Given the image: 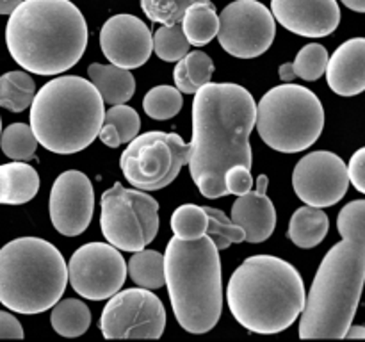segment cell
I'll use <instances>...</instances> for the list:
<instances>
[{"mask_svg": "<svg viewBox=\"0 0 365 342\" xmlns=\"http://www.w3.org/2000/svg\"><path fill=\"white\" fill-rule=\"evenodd\" d=\"M257 102L232 82H207L192 100L189 173L205 198L227 196L225 171L234 164L253 166L250 134L255 128Z\"/></svg>", "mask_w": 365, "mask_h": 342, "instance_id": "6da1fadb", "label": "cell"}, {"mask_svg": "<svg viewBox=\"0 0 365 342\" xmlns=\"http://www.w3.org/2000/svg\"><path fill=\"white\" fill-rule=\"evenodd\" d=\"M6 45L25 71L59 75L84 56L88 24L70 0H21L7 20Z\"/></svg>", "mask_w": 365, "mask_h": 342, "instance_id": "7a4b0ae2", "label": "cell"}, {"mask_svg": "<svg viewBox=\"0 0 365 342\" xmlns=\"http://www.w3.org/2000/svg\"><path fill=\"white\" fill-rule=\"evenodd\" d=\"M305 285L292 264L274 255L248 256L232 273L227 303L248 331L273 335L294 324L305 306Z\"/></svg>", "mask_w": 365, "mask_h": 342, "instance_id": "3957f363", "label": "cell"}, {"mask_svg": "<svg viewBox=\"0 0 365 342\" xmlns=\"http://www.w3.org/2000/svg\"><path fill=\"white\" fill-rule=\"evenodd\" d=\"M164 285L178 324L195 335L217 324L223 310L220 249L209 235L182 241L173 237L164 253Z\"/></svg>", "mask_w": 365, "mask_h": 342, "instance_id": "277c9868", "label": "cell"}, {"mask_svg": "<svg viewBox=\"0 0 365 342\" xmlns=\"http://www.w3.org/2000/svg\"><path fill=\"white\" fill-rule=\"evenodd\" d=\"M31 128L43 148L71 155L98 138L103 100L91 81L64 75L46 82L31 102Z\"/></svg>", "mask_w": 365, "mask_h": 342, "instance_id": "5b68a950", "label": "cell"}, {"mask_svg": "<svg viewBox=\"0 0 365 342\" xmlns=\"http://www.w3.org/2000/svg\"><path fill=\"white\" fill-rule=\"evenodd\" d=\"M365 280V241L342 239L324 255L302 310V338H344Z\"/></svg>", "mask_w": 365, "mask_h": 342, "instance_id": "8992f818", "label": "cell"}, {"mask_svg": "<svg viewBox=\"0 0 365 342\" xmlns=\"http://www.w3.org/2000/svg\"><path fill=\"white\" fill-rule=\"evenodd\" d=\"M66 284V262L52 242L18 237L0 248V303L11 312H46L63 298Z\"/></svg>", "mask_w": 365, "mask_h": 342, "instance_id": "52a82bcc", "label": "cell"}, {"mask_svg": "<svg viewBox=\"0 0 365 342\" xmlns=\"http://www.w3.org/2000/svg\"><path fill=\"white\" fill-rule=\"evenodd\" d=\"M255 128L260 139L277 152H303L323 134V103L305 86L285 82L269 89L257 103Z\"/></svg>", "mask_w": 365, "mask_h": 342, "instance_id": "ba28073f", "label": "cell"}, {"mask_svg": "<svg viewBox=\"0 0 365 342\" xmlns=\"http://www.w3.org/2000/svg\"><path fill=\"white\" fill-rule=\"evenodd\" d=\"M100 228L109 244L123 252L146 248L159 232V203L141 189L116 182L100 200Z\"/></svg>", "mask_w": 365, "mask_h": 342, "instance_id": "9c48e42d", "label": "cell"}, {"mask_svg": "<svg viewBox=\"0 0 365 342\" xmlns=\"http://www.w3.org/2000/svg\"><path fill=\"white\" fill-rule=\"evenodd\" d=\"M189 155L191 145L180 135L153 130L128 141L120 155V167L135 189L159 191L178 177Z\"/></svg>", "mask_w": 365, "mask_h": 342, "instance_id": "30bf717a", "label": "cell"}, {"mask_svg": "<svg viewBox=\"0 0 365 342\" xmlns=\"http://www.w3.org/2000/svg\"><path fill=\"white\" fill-rule=\"evenodd\" d=\"M166 321L163 301L150 289L135 287L110 296L98 326L106 338H160Z\"/></svg>", "mask_w": 365, "mask_h": 342, "instance_id": "8fae6325", "label": "cell"}, {"mask_svg": "<svg viewBox=\"0 0 365 342\" xmlns=\"http://www.w3.org/2000/svg\"><path fill=\"white\" fill-rule=\"evenodd\" d=\"M217 16V41L230 56L255 59L273 45L277 34L274 18L259 0H235Z\"/></svg>", "mask_w": 365, "mask_h": 342, "instance_id": "7c38bea8", "label": "cell"}, {"mask_svg": "<svg viewBox=\"0 0 365 342\" xmlns=\"http://www.w3.org/2000/svg\"><path fill=\"white\" fill-rule=\"evenodd\" d=\"M127 280V262L120 249L109 242H88L71 255L68 281L81 298L91 301L109 299Z\"/></svg>", "mask_w": 365, "mask_h": 342, "instance_id": "4fadbf2b", "label": "cell"}, {"mask_svg": "<svg viewBox=\"0 0 365 342\" xmlns=\"http://www.w3.org/2000/svg\"><path fill=\"white\" fill-rule=\"evenodd\" d=\"M346 162L334 152L317 150L299 159L292 171V187L305 205L331 207L348 192Z\"/></svg>", "mask_w": 365, "mask_h": 342, "instance_id": "5bb4252c", "label": "cell"}, {"mask_svg": "<svg viewBox=\"0 0 365 342\" xmlns=\"http://www.w3.org/2000/svg\"><path fill=\"white\" fill-rule=\"evenodd\" d=\"M95 210V189L88 175L78 170L61 173L50 189L48 212L53 228L66 237L81 235Z\"/></svg>", "mask_w": 365, "mask_h": 342, "instance_id": "9a60e30c", "label": "cell"}, {"mask_svg": "<svg viewBox=\"0 0 365 342\" xmlns=\"http://www.w3.org/2000/svg\"><path fill=\"white\" fill-rule=\"evenodd\" d=\"M100 48L110 64L135 70L152 56V32L148 25L134 14H114L102 25Z\"/></svg>", "mask_w": 365, "mask_h": 342, "instance_id": "2e32d148", "label": "cell"}, {"mask_svg": "<svg viewBox=\"0 0 365 342\" xmlns=\"http://www.w3.org/2000/svg\"><path fill=\"white\" fill-rule=\"evenodd\" d=\"M271 14L282 27L305 38H324L341 24L337 0H271Z\"/></svg>", "mask_w": 365, "mask_h": 342, "instance_id": "e0dca14e", "label": "cell"}, {"mask_svg": "<svg viewBox=\"0 0 365 342\" xmlns=\"http://www.w3.org/2000/svg\"><path fill=\"white\" fill-rule=\"evenodd\" d=\"M267 175H259L255 191L237 196L232 205V221L245 230V241L252 244L269 239L277 227V210L267 196Z\"/></svg>", "mask_w": 365, "mask_h": 342, "instance_id": "ac0fdd59", "label": "cell"}, {"mask_svg": "<svg viewBox=\"0 0 365 342\" xmlns=\"http://www.w3.org/2000/svg\"><path fill=\"white\" fill-rule=\"evenodd\" d=\"M327 81L334 93L355 96L365 89V39L353 38L342 43L334 56L328 57Z\"/></svg>", "mask_w": 365, "mask_h": 342, "instance_id": "d6986e66", "label": "cell"}, {"mask_svg": "<svg viewBox=\"0 0 365 342\" xmlns=\"http://www.w3.org/2000/svg\"><path fill=\"white\" fill-rule=\"evenodd\" d=\"M39 191V175L24 160L0 166V203L2 205H24L31 202Z\"/></svg>", "mask_w": 365, "mask_h": 342, "instance_id": "ffe728a7", "label": "cell"}, {"mask_svg": "<svg viewBox=\"0 0 365 342\" xmlns=\"http://www.w3.org/2000/svg\"><path fill=\"white\" fill-rule=\"evenodd\" d=\"M89 81L102 96L103 103H127L134 96L135 78L128 70L114 64L93 63L88 66Z\"/></svg>", "mask_w": 365, "mask_h": 342, "instance_id": "44dd1931", "label": "cell"}, {"mask_svg": "<svg viewBox=\"0 0 365 342\" xmlns=\"http://www.w3.org/2000/svg\"><path fill=\"white\" fill-rule=\"evenodd\" d=\"M330 219L323 209L312 205L299 207L291 216L287 228V237L294 242L298 248L309 249L316 248L327 237Z\"/></svg>", "mask_w": 365, "mask_h": 342, "instance_id": "7402d4cb", "label": "cell"}, {"mask_svg": "<svg viewBox=\"0 0 365 342\" xmlns=\"http://www.w3.org/2000/svg\"><path fill=\"white\" fill-rule=\"evenodd\" d=\"M180 25L189 45L203 46L216 38L220 16L210 0H198L185 9Z\"/></svg>", "mask_w": 365, "mask_h": 342, "instance_id": "603a6c76", "label": "cell"}, {"mask_svg": "<svg viewBox=\"0 0 365 342\" xmlns=\"http://www.w3.org/2000/svg\"><path fill=\"white\" fill-rule=\"evenodd\" d=\"M212 73L214 63L205 52L202 50L187 52L182 59L177 61V66L173 70L175 86L180 93L195 95L200 86L210 82Z\"/></svg>", "mask_w": 365, "mask_h": 342, "instance_id": "cb8c5ba5", "label": "cell"}, {"mask_svg": "<svg viewBox=\"0 0 365 342\" xmlns=\"http://www.w3.org/2000/svg\"><path fill=\"white\" fill-rule=\"evenodd\" d=\"M50 324L61 337H81L91 324V312L81 299H59L50 314Z\"/></svg>", "mask_w": 365, "mask_h": 342, "instance_id": "d4e9b609", "label": "cell"}, {"mask_svg": "<svg viewBox=\"0 0 365 342\" xmlns=\"http://www.w3.org/2000/svg\"><path fill=\"white\" fill-rule=\"evenodd\" d=\"M127 274L139 287L160 289L164 285V255L155 249H138L128 260Z\"/></svg>", "mask_w": 365, "mask_h": 342, "instance_id": "484cf974", "label": "cell"}, {"mask_svg": "<svg viewBox=\"0 0 365 342\" xmlns=\"http://www.w3.org/2000/svg\"><path fill=\"white\" fill-rule=\"evenodd\" d=\"M36 84L27 71H7L0 77V107L11 113H21L31 105Z\"/></svg>", "mask_w": 365, "mask_h": 342, "instance_id": "4316f807", "label": "cell"}, {"mask_svg": "<svg viewBox=\"0 0 365 342\" xmlns=\"http://www.w3.org/2000/svg\"><path fill=\"white\" fill-rule=\"evenodd\" d=\"M0 148L13 160H31L38 148L31 125L11 123L4 128V132H0Z\"/></svg>", "mask_w": 365, "mask_h": 342, "instance_id": "83f0119b", "label": "cell"}, {"mask_svg": "<svg viewBox=\"0 0 365 342\" xmlns=\"http://www.w3.org/2000/svg\"><path fill=\"white\" fill-rule=\"evenodd\" d=\"M182 105H184V98H182L180 91L173 86H155L150 89L143 98V109L153 120H170V118L177 116L180 113Z\"/></svg>", "mask_w": 365, "mask_h": 342, "instance_id": "f1b7e54d", "label": "cell"}, {"mask_svg": "<svg viewBox=\"0 0 365 342\" xmlns=\"http://www.w3.org/2000/svg\"><path fill=\"white\" fill-rule=\"evenodd\" d=\"M171 230L182 241H195L207 234V212L203 207L185 203L175 209L171 216Z\"/></svg>", "mask_w": 365, "mask_h": 342, "instance_id": "f546056e", "label": "cell"}, {"mask_svg": "<svg viewBox=\"0 0 365 342\" xmlns=\"http://www.w3.org/2000/svg\"><path fill=\"white\" fill-rule=\"evenodd\" d=\"M207 212V235L212 239L217 249H227L232 244L245 241V230L235 224L227 214L214 207H203Z\"/></svg>", "mask_w": 365, "mask_h": 342, "instance_id": "4dcf8cb0", "label": "cell"}, {"mask_svg": "<svg viewBox=\"0 0 365 342\" xmlns=\"http://www.w3.org/2000/svg\"><path fill=\"white\" fill-rule=\"evenodd\" d=\"M189 41L182 31L180 21L171 25H163L153 34V52L166 63H177L189 52Z\"/></svg>", "mask_w": 365, "mask_h": 342, "instance_id": "1f68e13d", "label": "cell"}, {"mask_svg": "<svg viewBox=\"0 0 365 342\" xmlns=\"http://www.w3.org/2000/svg\"><path fill=\"white\" fill-rule=\"evenodd\" d=\"M328 50L319 43H309L303 46L296 56L294 63H292V70H294L296 77L303 78V81L314 82L317 78L323 77L324 70L328 64Z\"/></svg>", "mask_w": 365, "mask_h": 342, "instance_id": "d6a6232c", "label": "cell"}, {"mask_svg": "<svg viewBox=\"0 0 365 342\" xmlns=\"http://www.w3.org/2000/svg\"><path fill=\"white\" fill-rule=\"evenodd\" d=\"M103 123L114 127L121 145L132 141L138 135L139 128H141L138 110L125 105V103H118V105H113L109 110H106L103 113Z\"/></svg>", "mask_w": 365, "mask_h": 342, "instance_id": "836d02e7", "label": "cell"}, {"mask_svg": "<svg viewBox=\"0 0 365 342\" xmlns=\"http://www.w3.org/2000/svg\"><path fill=\"white\" fill-rule=\"evenodd\" d=\"M141 9L152 21L160 25L178 24L185 9L198 0H139Z\"/></svg>", "mask_w": 365, "mask_h": 342, "instance_id": "e575fe53", "label": "cell"}, {"mask_svg": "<svg viewBox=\"0 0 365 342\" xmlns=\"http://www.w3.org/2000/svg\"><path fill=\"white\" fill-rule=\"evenodd\" d=\"M337 228L342 239L365 241V200H355L342 207L337 217Z\"/></svg>", "mask_w": 365, "mask_h": 342, "instance_id": "d590c367", "label": "cell"}, {"mask_svg": "<svg viewBox=\"0 0 365 342\" xmlns=\"http://www.w3.org/2000/svg\"><path fill=\"white\" fill-rule=\"evenodd\" d=\"M223 182L228 195L241 196L245 195V192L252 191V171H250V167L242 166V164H234V166H230L225 171Z\"/></svg>", "mask_w": 365, "mask_h": 342, "instance_id": "8d00e7d4", "label": "cell"}, {"mask_svg": "<svg viewBox=\"0 0 365 342\" xmlns=\"http://www.w3.org/2000/svg\"><path fill=\"white\" fill-rule=\"evenodd\" d=\"M348 170V178L359 192H365V150H356L355 155L351 157L349 164L346 166Z\"/></svg>", "mask_w": 365, "mask_h": 342, "instance_id": "74e56055", "label": "cell"}, {"mask_svg": "<svg viewBox=\"0 0 365 342\" xmlns=\"http://www.w3.org/2000/svg\"><path fill=\"white\" fill-rule=\"evenodd\" d=\"M24 328L20 321L9 312L0 310V338H24Z\"/></svg>", "mask_w": 365, "mask_h": 342, "instance_id": "f35d334b", "label": "cell"}, {"mask_svg": "<svg viewBox=\"0 0 365 342\" xmlns=\"http://www.w3.org/2000/svg\"><path fill=\"white\" fill-rule=\"evenodd\" d=\"M98 138L102 139L103 145L109 146V148H118V146L121 145L120 138H118V132L114 130V127H110V125L107 123H102V127H100V132H98Z\"/></svg>", "mask_w": 365, "mask_h": 342, "instance_id": "ab89813d", "label": "cell"}, {"mask_svg": "<svg viewBox=\"0 0 365 342\" xmlns=\"http://www.w3.org/2000/svg\"><path fill=\"white\" fill-rule=\"evenodd\" d=\"M278 75L284 82H292L296 78L294 70H292V63H284L280 68H278Z\"/></svg>", "mask_w": 365, "mask_h": 342, "instance_id": "60d3db41", "label": "cell"}, {"mask_svg": "<svg viewBox=\"0 0 365 342\" xmlns=\"http://www.w3.org/2000/svg\"><path fill=\"white\" fill-rule=\"evenodd\" d=\"M346 338H365V328L360 326V324H356V326H349L348 330H346L344 333Z\"/></svg>", "mask_w": 365, "mask_h": 342, "instance_id": "b9f144b4", "label": "cell"}, {"mask_svg": "<svg viewBox=\"0 0 365 342\" xmlns=\"http://www.w3.org/2000/svg\"><path fill=\"white\" fill-rule=\"evenodd\" d=\"M21 0H0V14H11Z\"/></svg>", "mask_w": 365, "mask_h": 342, "instance_id": "7bdbcfd3", "label": "cell"}, {"mask_svg": "<svg viewBox=\"0 0 365 342\" xmlns=\"http://www.w3.org/2000/svg\"><path fill=\"white\" fill-rule=\"evenodd\" d=\"M342 4L351 11H356V13H364L365 11V0H342Z\"/></svg>", "mask_w": 365, "mask_h": 342, "instance_id": "ee69618b", "label": "cell"}, {"mask_svg": "<svg viewBox=\"0 0 365 342\" xmlns=\"http://www.w3.org/2000/svg\"><path fill=\"white\" fill-rule=\"evenodd\" d=\"M0 132H2V120H0Z\"/></svg>", "mask_w": 365, "mask_h": 342, "instance_id": "f6af8a7d", "label": "cell"}]
</instances>
